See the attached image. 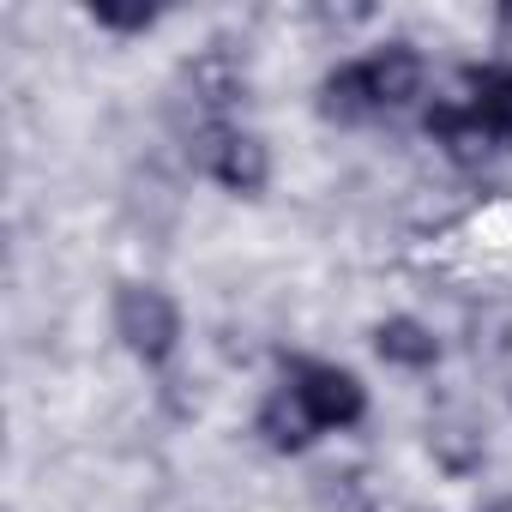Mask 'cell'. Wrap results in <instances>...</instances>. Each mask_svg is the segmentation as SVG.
<instances>
[{
  "label": "cell",
  "mask_w": 512,
  "mask_h": 512,
  "mask_svg": "<svg viewBox=\"0 0 512 512\" xmlns=\"http://www.w3.org/2000/svg\"><path fill=\"white\" fill-rule=\"evenodd\" d=\"M109 320H115L121 350L133 362H145V368H163L175 356V344H181V308H175V296L163 284H121Z\"/></svg>",
  "instance_id": "1"
},
{
  "label": "cell",
  "mask_w": 512,
  "mask_h": 512,
  "mask_svg": "<svg viewBox=\"0 0 512 512\" xmlns=\"http://www.w3.org/2000/svg\"><path fill=\"white\" fill-rule=\"evenodd\" d=\"M506 398H512V380H506Z\"/></svg>",
  "instance_id": "14"
},
{
  "label": "cell",
  "mask_w": 512,
  "mask_h": 512,
  "mask_svg": "<svg viewBox=\"0 0 512 512\" xmlns=\"http://www.w3.org/2000/svg\"><path fill=\"white\" fill-rule=\"evenodd\" d=\"M488 512H512V500H494V506H488Z\"/></svg>",
  "instance_id": "13"
},
{
  "label": "cell",
  "mask_w": 512,
  "mask_h": 512,
  "mask_svg": "<svg viewBox=\"0 0 512 512\" xmlns=\"http://www.w3.org/2000/svg\"><path fill=\"white\" fill-rule=\"evenodd\" d=\"M290 392L302 398V410L314 416L320 434H344V428H356L368 416V386L338 362H296Z\"/></svg>",
  "instance_id": "3"
},
{
  "label": "cell",
  "mask_w": 512,
  "mask_h": 512,
  "mask_svg": "<svg viewBox=\"0 0 512 512\" xmlns=\"http://www.w3.org/2000/svg\"><path fill=\"white\" fill-rule=\"evenodd\" d=\"M91 19L103 31H121V37H145L157 25V7H91Z\"/></svg>",
  "instance_id": "11"
},
{
  "label": "cell",
  "mask_w": 512,
  "mask_h": 512,
  "mask_svg": "<svg viewBox=\"0 0 512 512\" xmlns=\"http://www.w3.org/2000/svg\"><path fill=\"white\" fill-rule=\"evenodd\" d=\"M362 73H368V91H374L380 109H410L422 97V79H428V67H422V55L410 43H380L362 61Z\"/></svg>",
  "instance_id": "4"
},
{
  "label": "cell",
  "mask_w": 512,
  "mask_h": 512,
  "mask_svg": "<svg viewBox=\"0 0 512 512\" xmlns=\"http://www.w3.org/2000/svg\"><path fill=\"white\" fill-rule=\"evenodd\" d=\"M428 133H434V145H446V157L464 163V169H476V163L494 151V139H488V127L476 121L470 103H440V109H428Z\"/></svg>",
  "instance_id": "9"
},
{
  "label": "cell",
  "mask_w": 512,
  "mask_h": 512,
  "mask_svg": "<svg viewBox=\"0 0 512 512\" xmlns=\"http://www.w3.org/2000/svg\"><path fill=\"white\" fill-rule=\"evenodd\" d=\"M253 434H260L272 452H284V458H296V452H308L314 446V416L302 410V398L290 392V386H278V392H266V404L253 410Z\"/></svg>",
  "instance_id": "6"
},
{
  "label": "cell",
  "mask_w": 512,
  "mask_h": 512,
  "mask_svg": "<svg viewBox=\"0 0 512 512\" xmlns=\"http://www.w3.org/2000/svg\"><path fill=\"white\" fill-rule=\"evenodd\" d=\"M494 37H500V49H512V0L494 7Z\"/></svg>",
  "instance_id": "12"
},
{
  "label": "cell",
  "mask_w": 512,
  "mask_h": 512,
  "mask_svg": "<svg viewBox=\"0 0 512 512\" xmlns=\"http://www.w3.org/2000/svg\"><path fill=\"white\" fill-rule=\"evenodd\" d=\"M374 115H380V103H374V91H368L362 61H344V67H332V73L320 79V121H332V127H362V121H374Z\"/></svg>",
  "instance_id": "8"
},
{
  "label": "cell",
  "mask_w": 512,
  "mask_h": 512,
  "mask_svg": "<svg viewBox=\"0 0 512 512\" xmlns=\"http://www.w3.org/2000/svg\"><path fill=\"white\" fill-rule=\"evenodd\" d=\"M470 109H476V121L488 127L494 145H512V67L506 61L470 67Z\"/></svg>",
  "instance_id": "10"
},
{
  "label": "cell",
  "mask_w": 512,
  "mask_h": 512,
  "mask_svg": "<svg viewBox=\"0 0 512 512\" xmlns=\"http://www.w3.org/2000/svg\"><path fill=\"white\" fill-rule=\"evenodd\" d=\"M187 91L205 115H229L241 97H247V67L229 55V49H205L187 61Z\"/></svg>",
  "instance_id": "5"
},
{
  "label": "cell",
  "mask_w": 512,
  "mask_h": 512,
  "mask_svg": "<svg viewBox=\"0 0 512 512\" xmlns=\"http://www.w3.org/2000/svg\"><path fill=\"white\" fill-rule=\"evenodd\" d=\"M374 356H380L386 368H410V374H422V368L440 362V338H434V326H422L416 314H392V320L374 326Z\"/></svg>",
  "instance_id": "7"
},
{
  "label": "cell",
  "mask_w": 512,
  "mask_h": 512,
  "mask_svg": "<svg viewBox=\"0 0 512 512\" xmlns=\"http://www.w3.org/2000/svg\"><path fill=\"white\" fill-rule=\"evenodd\" d=\"M193 163L235 199H260L272 187V145L260 133H247V127H223L211 121L193 145Z\"/></svg>",
  "instance_id": "2"
}]
</instances>
